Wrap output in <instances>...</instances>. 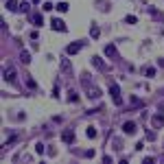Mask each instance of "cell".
<instances>
[{"instance_id":"cell-1","label":"cell","mask_w":164,"mask_h":164,"mask_svg":"<svg viewBox=\"0 0 164 164\" xmlns=\"http://www.w3.org/2000/svg\"><path fill=\"white\" fill-rule=\"evenodd\" d=\"M109 94H112V101L116 105H121L123 103V96H121V88L116 85V83H109Z\"/></svg>"},{"instance_id":"cell-2","label":"cell","mask_w":164,"mask_h":164,"mask_svg":"<svg viewBox=\"0 0 164 164\" xmlns=\"http://www.w3.org/2000/svg\"><path fill=\"white\" fill-rule=\"evenodd\" d=\"M81 48H83V42H72L66 46V55H77Z\"/></svg>"},{"instance_id":"cell-3","label":"cell","mask_w":164,"mask_h":164,"mask_svg":"<svg viewBox=\"0 0 164 164\" xmlns=\"http://www.w3.org/2000/svg\"><path fill=\"white\" fill-rule=\"evenodd\" d=\"M61 140H64V142H68V145H72V142H75V131H72V129H64V131H61Z\"/></svg>"},{"instance_id":"cell-4","label":"cell","mask_w":164,"mask_h":164,"mask_svg":"<svg viewBox=\"0 0 164 164\" xmlns=\"http://www.w3.org/2000/svg\"><path fill=\"white\" fill-rule=\"evenodd\" d=\"M151 125H153L155 129H160V127L164 125V116H162L160 112H158V114H153V118H151Z\"/></svg>"},{"instance_id":"cell-5","label":"cell","mask_w":164,"mask_h":164,"mask_svg":"<svg viewBox=\"0 0 164 164\" xmlns=\"http://www.w3.org/2000/svg\"><path fill=\"white\" fill-rule=\"evenodd\" d=\"M51 27H53L55 31H59V33H64V31H66V24H64V22H61L59 18H55V20L51 22Z\"/></svg>"},{"instance_id":"cell-6","label":"cell","mask_w":164,"mask_h":164,"mask_svg":"<svg viewBox=\"0 0 164 164\" xmlns=\"http://www.w3.org/2000/svg\"><path fill=\"white\" fill-rule=\"evenodd\" d=\"M88 96H90V99H99V96H101V90H99L96 85H88Z\"/></svg>"},{"instance_id":"cell-7","label":"cell","mask_w":164,"mask_h":164,"mask_svg":"<svg viewBox=\"0 0 164 164\" xmlns=\"http://www.w3.org/2000/svg\"><path fill=\"white\" fill-rule=\"evenodd\" d=\"M5 81H15V68L9 66V68L5 70Z\"/></svg>"},{"instance_id":"cell-8","label":"cell","mask_w":164,"mask_h":164,"mask_svg":"<svg viewBox=\"0 0 164 164\" xmlns=\"http://www.w3.org/2000/svg\"><path fill=\"white\" fill-rule=\"evenodd\" d=\"M123 131H125V133H133V131H136V123H133V121H127V123L123 125Z\"/></svg>"},{"instance_id":"cell-9","label":"cell","mask_w":164,"mask_h":164,"mask_svg":"<svg viewBox=\"0 0 164 164\" xmlns=\"http://www.w3.org/2000/svg\"><path fill=\"white\" fill-rule=\"evenodd\" d=\"M31 20H33V24H35V27H42V24H44L42 13H33V15H31Z\"/></svg>"},{"instance_id":"cell-10","label":"cell","mask_w":164,"mask_h":164,"mask_svg":"<svg viewBox=\"0 0 164 164\" xmlns=\"http://www.w3.org/2000/svg\"><path fill=\"white\" fill-rule=\"evenodd\" d=\"M7 9H9V11H13V13H15V11H20L18 0H7Z\"/></svg>"},{"instance_id":"cell-11","label":"cell","mask_w":164,"mask_h":164,"mask_svg":"<svg viewBox=\"0 0 164 164\" xmlns=\"http://www.w3.org/2000/svg\"><path fill=\"white\" fill-rule=\"evenodd\" d=\"M105 55H107V57H116V46H114V44H107V46H105Z\"/></svg>"},{"instance_id":"cell-12","label":"cell","mask_w":164,"mask_h":164,"mask_svg":"<svg viewBox=\"0 0 164 164\" xmlns=\"http://www.w3.org/2000/svg\"><path fill=\"white\" fill-rule=\"evenodd\" d=\"M20 61H22V64H29V61H31V53H29V51H22V53H20Z\"/></svg>"},{"instance_id":"cell-13","label":"cell","mask_w":164,"mask_h":164,"mask_svg":"<svg viewBox=\"0 0 164 164\" xmlns=\"http://www.w3.org/2000/svg\"><path fill=\"white\" fill-rule=\"evenodd\" d=\"M142 72H145L147 77H155V68H153V66H145V68H142Z\"/></svg>"},{"instance_id":"cell-14","label":"cell","mask_w":164,"mask_h":164,"mask_svg":"<svg viewBox=\"0 0 164 164\" xmlns=\"http://www.w3.org/2000/svg\"><path fill=\"white\" fill-rule=\"evenodd\" d=\"M90 35L94 37V39H96V37L101 35V31H99V27H96V24H92V29H90Z\"/></svg>"},{"instance_id":"cell-15","label":"cell","mask_w":164,"mask_h":164,"mask_svg":"<svg viewBox=\"0 0 164 164\" xmlns=\"http://www.w3.org/2000/svg\"><path fill=\"white\" fill-rule=\"evenodd\" d=\"M68 101L70 103H77L79 101V94H77V92H68Z\"/></svg>"},{"instance_id":"cell-16","label":"cell","mask_w":164,"mask_h":164,"mask_svg":"<svg viewBox=\"0 0 164 164\" xmlns=\"http://www.w3.org/2000/svg\"><path fill=\"white\" fill-rule=\"evenodd\" d=\"M57 11H59V13H66V11H68V2H59V5H57Z\"/></svg>"},{"instance_id":"cell-17","label":"cell","mask_w":164,"mask_h":164,"mask_svg":"<svg viewBox=\"0 0 164 164\" xmlns=\"http://www.w3.org/2000/svg\"><path fill=\"white\" fill-rule=\"evenodd\" d=\"M125 22H127V24H138V18H136V15H127Z\"/></svg>"},{"instance_id":"cell-18","label":"cell","mask_w":164,"mask_h":164,"mask_svg":"<svg viewBox=\"0 0 164 164\" xmlns=\"http://www.w3.org/2000/svg\"><path fill=\"white\" fill-rule=\"evenodd\" d=\"M61 70H64V72H70V61H68V59L61 61Z\"/></svg>"},{"instance_id":"cell-19","label":"cell","mask_w":164,"mask_h":164,"mask_svg":"<svg viewBox=\"0 0 164 164\" xmlns=\"http://www.w3.org/2000/svg\"><path fill=\"white\" fill-rule=\"evenodd\" d=\"M92 61H94V66H96V68H105V64L101 61V57H92Z\"/></svg>"},{"instance_id":"cell-20","label":"cell","mask_w":164,"mask_h":164,"mask_svg":"<svg viewBox=\"0 0 164 164\" xmlns=\"http://www.w3.org/2000/svg\"><path fill=\"white\" fill-rule=\"evenodd\" d=\"M85 133H88V138H96V129H94V127H88Z\"/></svg>"},{"instance_id":"cell-21","label":"cell","mask_w":164,"mask_h":164,"mask_svg":"<svg viewBox=\"0 0 164 164\" xmlns=\"http://www.w3.org/2000/svg\"><path fill=\"white\" fill-rule=\"evenodd\" d=\"M29 9H31V7H29V2H22V5H20V11H22V13H27Z\"/></svg>"},{"instance_id":"cell-22","label":"cell","mask_w":164,"mask_h":164,"mask_svg":"<svg viewBox=\"0 0 164 164\" xmlns=\"http://www.w3.org/2000/svg\"><path fill=\"white\" fill-rule=\"evenodd\" d=\"M27 85H29V88H31V90H35V88H37V85H35V81H33V79H31V77H29V79H27Z\"/></svg>"},{"instance_id":"cell-23","label":"cell","mask_w":164,"mask_h":164,"mask_svg":"<svg viewBox=\"0 0 164 164\" xmlns=\"http://www.w3.org/2000/svg\"><path fill=\"white\" fill-rule=\"evenodd\" d=\"M35 151L42 155V153H44V145H42V142H37V145H35Z\"/></svg>"},{"instance_id":"cell-24","label":"cell","mask_w":164,"mask_h":164,"mask_svg":"<svg viewBox=\"0 0 164 164\" xmlns=\"http://www.w3.org/2000/svg\"><path fill=\"white\" fill-rule=\"evenodd\" d=\"M85 158H88V160L94 158V149H88V151H85Z\"/></svg>"},{"instance_id":"cell-25","label":"cell","mask_w":164,"mask_h":164,"mask_svg":"<svg viewBox=\"0 0 164 164\" xmlns=\"http://www.w3.org/2000/svg\"><path fill=\"white\" fill-rule=\"evenodd\" d=\"M53 99H59V85L53 88Z\"/></svg>"},{"instance_id":"cell-26","label":"cell","mask_w":164,"mask_h":164,"mask_svg":"<svg viewBox=\"0 0 164 164\" xmlns=\"http://www.w3.org/2000/svg\"><path fill=\"white\" fill-rule=\"evenodd\" d=\"M121 147H123V142H121L118 138H114V149H121Z\"/></svg>"},{"instance_id":"cell-27","label":"cell","mask_w":164,"mask_h":164,"mask_svg":"<svg viewBox=\"0 0 164 164\" xmlns=\"http://www.w3.org/2000/svg\"><path fill=\"white\" fill-rule=\"evenodd\" d=\"M142 149H145V142H142V140H140V142L136 145V151H142Z\"/></svg>"},{"instance_id":"cell-28","label":"cell","mask_w":164,"mask_h":164,"mask_svg":"<svg viewBox=\"0 0 164 164\" xmlns=\"http://www.w3.org/2000/svg\"><path fill=\"white\" fill-rule=\"evenodd\" d=\"M42 9H44V11H51V9H53V5H51V2H44V7H42Z\"/></svg>"},{"instance_id":"cell-29","label":"cell","mask_w":164,"mask_h":164,"mask_svg":"<svg viewBox=\"0 0 164 164\" xmlns=\"http://www.w3.org/2000/svg\"><path fill=\"white\" fill-rule=\"evenodd\" d=\"M145 164H155V158H145Z\"/></svg>"}]
</instances>
